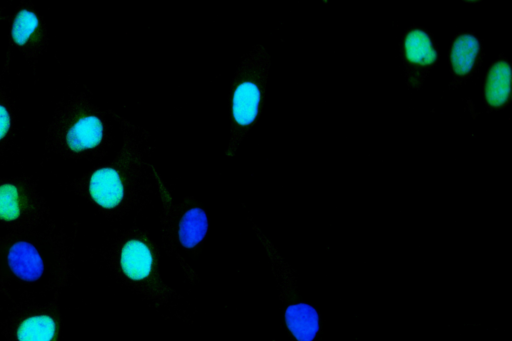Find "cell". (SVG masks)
<instances>
[{"label": "cell", "instance_id": "1", "mask_svg": "<svg viewBox=\"0 0 512 341\" xmlns=\"http://www.w3.org/2000/svg\"><path fill=\"white\" fill-rule=\"evenodd\" d=\"M107 112L122 131L121 148L113 159L94 166L70 186L105 218L120 220L137 209L152 188L151 163L146 160L150 134L114 111Z\"/></svg>", "mask_w": 512, "mask_h": 341}, {"label": "cell", "instance_id": "2", "mask_svg": "<svg viewBox=\"0 0 512 341\" xmlns=\"http://www.w3.org/2000/svg\"><path fill=\"white\" fill-rule=\"evenodd\" d=\"M69 256L66 234L54 224L0 236V279L9 299L40 303L59 293L71 275Z\"/></svg>", "mask_w": 512, "mask_h": 341}, {"label": "cell", "instance_id": "3", "mask_svg": "<svg viewBox=\"0 0 512 341\" xmlns=\"http://www.w3.org/2000/svg\"><path fill=\"white\" fill-rule=\"evenodd\" d=\"M107 266L124 288L167 319L194 321L195 308L169 286L160 271V248L147 229L131 226L112 242Z\"/></svg>", "mask_w": 512, "mask_h": 341}, {"label": "cell", "instance_id": "4", "mask_svg": "<svg viewBox=\"0 0 512 341\" xmlns=\"http://www.w3.org/2000/svg\"><path fill=\"white\" fill-rule=\"evenodd\" d=\"M113 145L112 126L106 113L84 92L60 100L48 124L45 151L64 159L96 160Z\"/></svg>", "mask_w": 512, "mask_h": 341}, {"label": "cell", "instance_id": "5", "mask_svg": "<svg viewBox=\"0 0 512 341\" xmlns=\"http://www.w3.org/2000/svg\"><path fill=\"white\" fill-rule=\"evenodd\" d=\"M151 173L162 205L160 231L163 247L168 256L178 261L187 281L197 283L198 275L186 257H197L202 251L209 230L207 211L191 195L175 201L153 164Z\"/></svg>", "mask_w": 512, "mask_h": 341}, {"label": "cell", "instance_id": "6", "mask_svg": "<svg viewBox=\"0 0 512 341\" xmlns=\"http://www.w3.org/2000/svg\"><path fill=\"white\" fill-rule=\"evenodd\" d=\"M271 56L262 44L254 45L239 60L228 94L229 139L224 154L236 155L238 147L263 112Z\"/></svg>", "mask_w": 512, "mask_h": 341}, {"label": "cell", "instance_id": "7", "mask_svg": "<svg viewBox=\"0 0 512 341\" xmlns=\"http://www.w3.org/2000/svg\"><path fill=\"white\" fill-rule=\"evenodd\" d=\"M246 211L247 221L269 261L290 341H315L320 327L317 311L302 298L294 268Z\"/></svg>", "mask_w": 512, "mask_h": 341}, {"label": "cell", "instance_id": "8", "mask_svg": "<svg viewBox=\"0 0 512 341\" xmlns=\"http://www.w3.org/2000/svg\"><path fill=\"white\" fill-rule=\"evenodd\" d=\"M49 218L47 202L31 177H0V228L34 230L49 225Z\"/></svg>", "mask_w": 512, "mask_h": 341}, {"label": "cell", "instance_id": "9", "mask_svg": "<svg viewBox=\"0 0 512 341\" xmlns=\"http://www.w3.org/2000/svg\"><path fill=\"white\" fill-rule=\"evenodd\" d=\"M58 296L59 293L44 303H15L2 324L5 341H60L62 315Z\"/></svg>", "mask_w": 512, "mask_h": 341}, {"label": "cell", "instance_id": "10", "mask_svg": "<svg viewBox=\"0 0 512 341\" xmlns=\"http://www.w3.org/2000/svg\"><path fill=\"white\" fill-rule=\"evenodd\" d=\"M9 45L15 46L28 62L35 64L48 48L46 23L34 4L23 0L9 20Z\"/></svg>", "mask_w": 512, "mask_h": 341}, {"label": "cell", "instance_id": "11", "mask_svg": "<svg viewBox=\"0 0 512 341\" xmlns=\"http://www.w3.org/2000/svg\"><path fill=\"white\" fill-rule=\"evenodd\" d=\"M400 55L405 67L407 85L419 90L439 59L432 34L423 27L408 28L400 42Z\"/></svg>", "mask_w": 512, "mask_h": 341}, {"label": "cell", "instance_id": "12", "mask_svg": "<svg viewBox=\"0 0 512 341\" xmlns=\"http://www.w3.org/2000/svg\"><path fill=\"white\" fill-rule=\"evenodd\" d=\"M449 60L454 78L452 85L465 82L481 65V41L471 32L457 34L451 43Z\"/></svg>", "mask_w": 512, "mask_h": 341}, {"label": "cell", "instance_id": "13", "mask_svg": "<svg viewBox=\"0 0 512 341\" xmlns=\"http://www.w3.org/2000/svg\"><path fill=\"white\" fill-rule=\"evenodd\" d=\"M483 99L489 112L504 109L511 101V66L503 55L491 64L486 73Z\"/></svg>", "mask_w": 512, "mask_h": 341}, {"label": "cell", "instance_id": "14", "mask_svg": "<svg viewBox=\"0 0 512 341\" xmlns=\"http://www.w3.org/2000/svg\"><path fill=\"white\" fill-rule=\"evenodd\" d=\"M15 121L11 99L6 90L0 86V155L7 149L16 135Z\"/></svg>", "mask_w": 512, "mask_h": 341}, {"label": "cell", "instance_id": "15", "mask_svg": "<svg viewBox=\"0 0 512 341\" xmlns=\"http://www.w3.org/2000/svg\"><path fill=\"white\" fill-rule=\"evenodd\" d=\"M0 293L9 298L6 288L4 287L2 280L0 279Z\"/></svg>", "mask_w": 512, "mask_h": 341}, {"label": "cell", "instance_id": "16", "mask_svg": "<svg viewBox=\"0 0 512 341\" xmlns=\"http://www.w3.org/2000/svg\"><path fill=\"white\" fill-rule=\"evenodd\" d=\"M4 9H5V7H1L0 8V20H10L11 15H9V16H3L2 15V12H3Z\"/></svg>", "mask_w": 512, "mask_h": 341}]
</instances>
